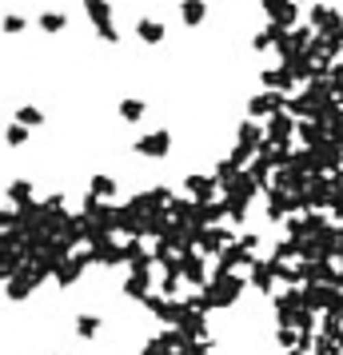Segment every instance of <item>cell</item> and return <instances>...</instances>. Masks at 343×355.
<instances>
[{
	"instance_id": "obj_1",
	"label": "cell",
	"mask_w": 343,
	"mask_h": 355,
	"mask_svg": "<svg viewBox=\"0 0 343 355\" xmlns=\"http://www.w3.org/2000/svg\"><path fill=\"white\" fill-rule=\"evenodd\" d=\"M204 308H228V304H236L240 300V291H244V280L236 276V272H220L216 276V284H204Z\"/></svg>"
},
{
	"instance_id": "obj_2",
	"label": "cell",
	"mask_w": 343,
	"mask_h": 355,
	"mask_svg": "<svg viewBox=\"0 0 343 355\" xmlns=\"http://www.w3.org/2000/svg\"><path fill=\"white\" fill-rule=\"evenodd\" d=\"M292 136H296V116H292L288 108L272 112V116H268V132H264V140H268V144H292Z\"/></svg>"
},
{
	"instance_id": "obj_3",
	"label": "cell",
	"mask_w": 343,
	"mask_h": 355,
	"mask_svg": "<svg viewBox=\"0 0 343 355\" xmlns=\"http://www.w3.org/2000/svg\"><path fill=\"white\" fill-rule=\"evenodd\" d=\"M176 332L183 335V339H204L207 335V324H204V311L188 308L180 300V315H176Z\"/></svg>"
},
{
	"instance_id": "obj_4",
	"label": "cell",
	"mask_w": 343,
	"mask_h": 355,
	"mask_svg": "<svg viewBox=\"0 0 343 355\" xmlns=\"http://www.w3.org/2000/svg\"><path fill=\"white\" fill-rule=\"evenodd\" d=\"M92 263V256H64V260H56V267H52V280L60 287L76 284L80 276H84V267Z\"/></svg>"
},
{
	"instance_id": "obj_5",
	"label": "cell",
	"mask_w": 343,
	"mask_h": 355,
	"mask_svg": "<svg viewBox=\"0 0 343 355\" xmlns=\"http://www.w3.org/2000/svg\"><path fill=\"white\" fill-rule=\"evenodd\" d=\"M335 295H340V287L335 284H307L303 287V308H312V311H327L331 304H335Z\"/></svg>"
},
{
	"instance_id": "obj_6",
	"label": "cell",
	"mask_w": 343,
	"mask_h": 355,
	"mask_svg": "<svg viewBox=\"0 0 343 355\" xmlns=\"http://www.w3.org/2000/svg\"><path fill=\"white\" fill-rule=\"evenodd\" d=\"M264 12L272 16V24H279V28H292L299 16V4L296 0H264Z\"/></svg>"
},
{
	"instance_id": "obj_7",
	"label": "cell",
	"mask_w": 343,
	"mask_h": 355,
	"mask_svg": "<svg viewBox=\"0 0 343 355\" xmlns=\"http://www.w3.org/2000/svg\"><path fill=\"white\" fill-rule=\"evenodd\" d=\"M283 100H288V96L279 92V88H268V92L252 96V104H248V112H252L255 120H259V116H272V112H279V108H283Z\"/></svg>"
},
{
	"instance_id": "obj_8",
	"label": "cell",
	"mask_w": 343,
	"mask_h": 355,
	"mask_svg": "<svg viewBox=\"0 0 343 355\" xmlns=\"http://www.w3.org/2000/svg\"><path fill=\"white\" fill-rule=\"evenodd\" d=\"M180 276L188 284L204 287L207 284V267H204V256H196V252H180Z\"/></svg>"
},
{
	"instance_id": "obj_9",
	"label": "cell",
	"mask_w": 343,
	"mask_h": 355,
	"mask_svg": "<svg viewBox=\"0 0 343 355\" xmlns=\"http://www.w3.org/2000/svg\"><path fill=\"white\" fill-rule=\"evenodd\" d=\"M168 148H172V136L168 132H148V136H140L136 140V152L140 156H168Z\"/></svg>"
},
{
	"instance_id": "obj_10",
	"label": "cell",
	"mask_w": 343,
	"mask_h": 355,
	"mask_svg": "<svg viewBox=\"0 0 343 355\" xmlns=\"http://www.w3.org/2000/svg\"><path fill=\"white\" fill-rule=\"evenodd\" d=\"M144 304L152 315H160L164 324H176V315H180V304H172V300H164V295H144Z\"/></svg>"
},
{
	"instance_id": "obj_11",
	"label": "cell",
	"mask_w": 343,
	"mask_h": 355,
	"mask_svg": "<svg viewBox=\"0 0 343 355\" xmlns=\"http://www.w3.org/2000/svg\"><path fill=\"white\" fill-rule=\"evenodd\" d=\"M148 291H152V272H132L124 280V295H132V300H144Z\"/></svg>"
},
{
	"instance_id": "obj_12",
	"label": "cell",
	"mask_w": 343,
	"mask_h": 355,
	"mask_svg": "<svg viewBox=\"0 0 343 355\" xmlns=\"http://www.w3.org/2000/svg\"><path fill=\"white\" fill-rule=\"evenodd\" d=\"M252 267V284L259 287V291H272L275 287V276H272V260H252L248 263Z\"/></svg>"
},
{
	"instance_id": "obj_13",
	"label": "cell",
	"mask_w": 343,
	"mask_h": 355,
	"mask_svg": "<svg viewBox=\"0 0 343 355\" xmlns=\"http://www.w3.org/2000/svg\"><path fill=\"white\" fill-rule=\"evenodd\" d=\"M296 132L303 136V144H307V148H316V144L327 140V124H323V120H307V124H296Z\"/></svg>"
},
{
	"instance_id": "obj_14",
	"label": "cell",
	"mask_w": 343,
	"mask_h": 355,
	"mask_svg": "<svg viewBox=\"0 0 343 355\" xmlns=\"http://www.w3.org/2000/svg\"><path fill=\"white\" fill-rule=\"evenodd\" d=\"M259 140H264L259 124H252V120H244V124H240V144H236V148H244V152H252V156H255V148H259Z\"/></svg>"
},
{
	"instance_id": "obj_15",
	"label": "cell",
	"mask_w": 343,
	"mask_h": 355,
	"mask_svg": "<svg viewBox=\"0 0 343 355\" xmlns=\"http://www.w3.org/2000/svg\"><path fill=\"white\" fill-rule=\"evenodd\" d=\"M216 188H220V184H216V176H188V192H192L196 200H212Z\"/></svg>"
},
{
	"instance_id": "obj_16",
	"label": "cell",
	"mask_w": 343,
	"mask_h": 355,
	"mask_svg": "<svg viewBox=\"0 0 343 355\" xmlns=\"http://www.w3.org/2000/svg\"><path fill=\"white\" fill-rule=\"evenodd\" d=\"M136 36L144 40V44H160V40H164V24L152 21V16H144V21L136 24Z\"/></svg>"
},
{
	"instance_id": "obj_17",
	"label": "cell",
	"mask_w": 343,
	"mask_h": 355,
	"mask_svg": "<svg viewBox=\"0 0 343 355\" xmlns=\"http://www.w3.org/2000/svg\"><path fill=\"white\" fill-rule=\"evenodd\" d=\"M335 24H340V12H335V8H323V4H316V8H312V28L331 32Z\"/></svg>"
},
{
	"instance_id": "obj_18",
	"label": "cell",
	"mask_w": 343,
	"mask_h": 355,
	"mask_svg": "<svg viewBox=\"0 0 343 355\" xmlns=\"http://www.w3.org/2000/svg\"><path fill=\"white\" fill-rule=\"evenodd\" d=\"M168 212H172V220L176 224H192V215H196V200H168Z\"/></svg>"
},
{
	"instance_id": "obj_19",
	"label": "cell",
	"mask_w": 343,
	"mask_h": 355,
	"mask_svg": "<svg viewBox=\"0 0 343 355\" xmlns=\"http://www.w3.org/2000/svg\"><path fill=\"white\" fill-rule=\"evenodd\" d=\"M180 16H183V24H204L207 4H204V0H183V4H180Z\"/></svg>"
},
{
	"instance_id": "obj_20",
	"label": "cell",
	"mask_w": 343,
	"mask_h": 355,
	"mask_svg": "<svg viewBox=\"0 0 343 355\" xmlns=\"http://www.w3.org/2000/svg\"><path fill=\"white\" fill-rule=\"evenodd\" d=\"M84 8H88L92 24H108L112 21V4H108V0H84Z\"/></svg>"
},
{
	"instance_id": "obj_21",
	"label": "cell",
	"mask_w": 343,
	"mask_h": 355,
	"mask_svg": "<svg viewBox=\"0 0 343 355\" xmlns=\"http://www.w3.org/2000/svg\"><path fill=\"white\" fill-rule=\"evenodd\" d=\"M264 84H268V88H279V92H288L296 80H292V72H288V68H268V72H264Z\"/></svg>"
},
{
	"instance_id": "obj_22",
	"label": "cell",
	"mask_w": 343,
	"mask_h": 355,
	"mask_svg": "<svg viewBox=\"0 0 343 355\" xmlns=\"http://www.w3.org/2000/svg\"><path fill=\"white\" fill-rule=\"evenodd\" d=\"M92 196L112 200V196H116V180H112V176H92Z\"/></svg>"
},
{
	"instance_id": "obj_23",
	"label": "cell",
	"mask_w": 343,
	"mask_h": 355,
	"mask_svg": "<svg viewBox=\"0 0 343 355\" xmlns=\"http://www.w3.org/2000/svg\"><path fill=\"white\" fill-rule=\"evenodd\" d=\"M76 332H80V339H96V332H100V315H80V319H76Z\"/></svg>"
},
{
	"instance_id": "obj_24",
	"label": "cell",
	"mask_w": 343,
	"mask_h": 355,
	"mask_svg": "<svg viewBox=\"0 0 343 355\" xmlns=\"http://www.w3.org/2000/svg\"><path fill=\"white\" fill-rule=\"evenodd\" d=\"M40 28H45V32H64V28H68V16H64V12H45V16H40Z\"/></svg>"
},
{
	"instance_id": "obj_25",
	"label": "cell",
	"mask_w": 343,
	"mask_h": 355,
	"mask_svg": "<svg viewBox=\"0 0 343 355\" xmlns=\"http://www.w3.org/2000/svg\"><path fill=\"white\" fill-rule=\"evenodd\" d=\"M120 116L128 120V124H136V120L144 116V100H124V104H120Z\"/></svg>"
},
{
	"instance_id": "obj_26",
	"label": "cell",
	"mask_w": 343,
	"mask_h": 355,
	"mask_svg": "<svg viewBox=\"0 0 343 355\" xmlns=\"http://www.w3.org/2000/svg\"><path fill=\"white\" fill-rule=\"evenodd\" d=\"M40 108H32V104H24L21 112H16V124H24V128H36V124H40Z\"/></svg>"
},
{
	"instance_id": "obj_27",
	"label": "cell",
	"mask_w": 343,
	"mask_h": 355,
	"mask_svg": "<svg viewBox=\"0 0 343 355\" xmlns=\"http://www.w3.org/2000/svg\"><path fill=\"white\" fill-rule=\"evenodd\" d=\"M28 196H32V184H28V180H16V184H8V200H12V204H24Z\"/></svg>"
},
{
	"instance_id": "obj_28",
	"label": "cell",
	"mask_w": 343,
	"mask_h": 355,
	"mask_svg": "<svg viewBox=\"0 0 343 355\" xmlns=\"http://www.w3.org/2000/svg\"><path fill=\"white\" fill-rule=\"evenodd\" d=\"M8 280H12V284H8V300H28V295H32V287L24 284L21 276H8Z\"/></svg>"
},
{
	"instance_id": "obj_29",
	"label": "cell",
	"mask_w": 343,
	"mask_h": 355,
	"mask_svg": "<svg viewBox=\"0 0 343 355\" xmlns=\"http://www.w3.org/2000/svg\"><path fill=\"white\" fill-rule=\"evenodd\" d=\"M275 339H279L283 347H296V343H299V332L292 328V324H279V332H275Z\"/></svg>"
},
{
	"instance_id": "obj_30",
	"label": "cell",
	"mask_w": 343,
	"mask_h": 355,
	"mask_svg": "<svg viewBox=\"0 0 343 355\" xmlns=\"http://www.w3.org/2000/svg\"><path fill=\"white\" fill-rule=\"evenodd\" d=\"M4 140L12 144V148H21V144H28V128H24V124H12V128H8V136H4Z\"/></svg>"
},
{
	"instance_id": "obj_31",
	"label": "cell",
	"mask_w": 343,
	"mask_h": 355,
	"mask_svg": "<svg viewBox=\"0 0 343 355\" xmlns=\"http://www.w3.org/2000/svg\"><path fill=\"white\" fill-rule=\"evenodd\" d=\"M236 172H240V164H236V160H224V164L216 168V184H228Z\"/></svg>"
},
{
	"instance_id": "obj_32",
	"label": "cell",
	"mask_w": 343,
	"mask_h": 355,
	"mask_svg": "<svg viewBox=\"0 0 343 355\" xmlns=\"http://www.w3.org/2000/svg\"><path fill=\"white\" fill-rule=\"evenodd\" d=\"M160 343H164V347H168V352H176V347H183L188 339H183L180 332H164V335H160Z\"/></svg>"
},
{
	"instance_id": "obj_33",
	"label": "cell",
	"mask_w": 343,
	"mask_h": 355,
	"mask_svg": "<svg viewBox=\"0 0 343 355\" xmlns=\"http://www.w3.org/2000/svg\"><path fill=\"white\" fill-rule=\"evenodd\" d=\"M96 32H100V36H104L108 44H116V40H120V32H116V24H112V21H108V24H96Z\"/></svg>"
},
{
	"instance_id": "obj_34",
	"label": "cell",
	"mask_w": 343,
	"mask_h": 355,
	"mask_svg": "<svg viewBox=\"0 0 343 355\" xmlns=\"http://www.w3.org/2000/svg\"><path fill=\"white\" fill-rule=\"evenodd\" d=\"M4 32H12V36L24 32V16H4Z\"/></svg>"
},
{
	"instance_id": "obj_35",
	"label": "cell",
	"mask_w": 343,
	"mask_h": 355,
	"mask_svg": "<svg viewBox=\"0 0 343 355\" xmlns=\"http://www.w3.org/2000/svg\"><path fill=\"white\" fill-rule=\"evenodd\" d=\"M45 208H48V212H64V196H48Z\"/></svg>"
},
{
	"instance_id": "obj_36",
	"label": "cell",
	"mask_w": 343,
	"mask_h": 355,
	"mask_svg": "<svg viewBox=\"0 0 343 355\" xmlns=\"http://www.w3.org/2000/svg\"><path fill=\"white\" fill-rule=\"evenodd\" d=\"M255 244H259V236H255V232H244V236H240V248H244V252H252Z\"/></svg>"
},
{
	"instance_id": "obj_37",
	"label": "cell",
	"mask_w": 343,
	"mask_h": 355,
	"mask_svg": "<svg viewBox=\"0 0 343 355\" xmlns=\"http://www.w3.org/2000/svg\"><path fill=\"white\" fill-rule=\"evenodd\" d=\"M144 355H172V352H168V347H164L160 339H152V343H148V347H144Z\"/></svg>"
},
{
	"instance_id": "obj_38",
	"label": "cell",
	"mask_w": 343,
	"mask_h": 355,
	"mask_svg": "<svg viewBox=\"0 0 343 355\" xmlns=\"http://www.w3.org/2000/svg\"><path fill=\"white\" fill-rule=\"evenodd\" d=\"M8 224H12V215H8L4 208H0V228H8Z\"/></svg>"
},
{
	"instance_id": "obj_39",
	"label": "cell",
	"mask_w": 343,
	"mask_h": 355,
	"mask_svg": "<svg viewBox=\"0 0 343 355\" xmlns=\"http://www.w3.org/2000/svg\"><path fill=\"white\" fill-rule=\"evenodd\" d=\"M296 4H299V0H296Z\"/></svg>"
}]
</instances>
